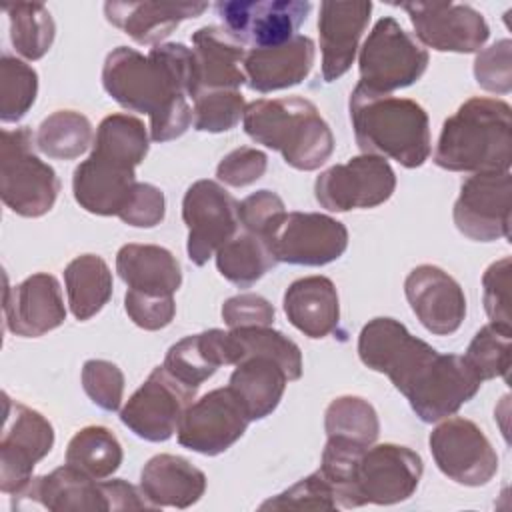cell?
<instances>
[{"label": "cell", "instance_id": "cell-1", "mask_svg": "<svg viewBox=\"0 0 512 512\" xmlns=\"http://www.w3.org/2000/svg\"><path fill=\"white\" fill-rule=\"evenodd\" d=\"M102 86L122 108L150 116L152 142L176 140L192 124L194 56L180 42L156 44L148 56L128 46L114 48L102 66Z\"/></svg>", "mask_w": 512, "mask_h": 512}, {"label": "cell", "instance_id": "cell-2", "mask_svg": "<svg viewBox=\"0 0 512 512\" xmlns=\"http://www.w3.org/2000/svg\"><path fill=\"white\" fill-rule=\"evenodd\" d=\"M512 162V108L474 96L444 120L434 164L450 172H504Z\"/></svg>", "mask_w": 512, "mask_h": 512}, {"label": "cell", "instance_id": "cell-3", "mask_svg": "<svg viewBox=\"0 0 512 512\" xmlns=\"http://www.w3.org/2000/svg\"><path fill=\"white\" fill-rule=\"evenodd\" d=\"M348 110L362 154L392 158L404 168H418L430 158V120L416 100L356 84Z\"/></svg>", "mask_w": 512, "mask_h": 512}, {"label": "cell", "instance_id": "cell-4", "mask_svg": "<svg viewBox=\"0 0 512 512\" xmlns=\"http://www.w3.org/2000/svg\"><path fill=\"white\" fill-rule=\"evenodd\" d=\"M244 132L282 154L296 170H318L334 152V136L314 102L302 96L260 98L246 104Z\"/></svg>", "mask_w": 512, "mask_h": 512}, {"label": "cell", "instance_id": "cell-5", "mask_svg": "<svg viewBox=\"0 0 512 512\" xmlns=\"http://www.w3.org/2000/svg\"><path fill=\"white\" fill-rule=\"evenodd\" d=\"M36 134L30 128L2 130L0 196L18 216L40 218L52 210L60 180L50 164L34 154Z\"/></svg>", "mask_w": 512, "mask_h": 512}, {"label": "cell", "instance_id": "cell-6", "mask_svg": "<svg viewBox=\"0 0 512 512\" xmlns=\"http://www.w3.org/2000/svg\"><path fill=\"white\" fill-rule=\"evenodd\" d=\"M428 50L392 16L380 18L358 52L360 86L390 94L412 86L428 68Z\"/></svg>", "mask_w": 512, "mask_h": 512}, {"label": "cell", "instance_id": "cell-7", "mask_svg": "<svg viewBox=\"0 0 512 512\" xmlns=\"http://www.w3.org/2000/svg\"><path fill=\"white\" fill-rule=\"evenodd\" d=\"M422 472L420 454L408 446L392 442L368 446L354 470L350 508L404 502L416 492Z\"/></svg>", "mask_w": 512, "mask_h": 512}, {"label": "cell", "instance_id": "cell-8", "mask_svg": "<svg viewBox=\"0 0 512 512\" xmlns=\"http://www.w3.org/2000/svg\"><path fill=\"white\" fill-rule=\"evenodd\" d=\"M482 382L466 364L464 356L440 354L438 350L418 368L400 392L422 422H438L456 414L476 396Z\"/></svg>", "mask_w": 512, "mask_h": 512}, {"label": "cell", "instance_id": "cell-9", "mask_svg": "<svg viewBox=\"0 0 512 512\" xmlns=\"http://www.w3.org/2000/svg\"><path fill=\"white\" fill-rule=\"evenodd\" d=\"M54 428L38 410L4 394L0 438V490L16 494L32 480L34 466L52 450Z\"/></svg>", "mask_w": 512, "mask_h": 512}, {"label": "cell", "instance_id": "cell-10", "mask_svg": "<svg viewBox=\"0 0 512 512\" xmlns=\"http://www.w3.org/2000/svg\"><path fill=\"white\" fill-rule=\"evenodd\" d=\"M396 188V174L386 158L360 154L346 164H334L314 182L316 202L330 212L376 208Z\"/></svg>", "mask_w": 512, "mask_h": 512}, {"label": "cell", "instance_id": "cell-11", "mask_svg": "<svg viewBox=\"0 0 512 512\" xmlns=\"http://www.w3.org/2000/svg\"><path fill=\"white\" fill-rule=\"evenodd\" d=\"M438 470L462 486H484L498 472V454L482 428L462 416L440 422L428 438Z\"/></svg>", "mask_w": 512, "mask_h": 512}, {"label": "cell", "instance_id": "cell-12", "mask_svg": "<svg viewBox=\"0 0 512 512\" xmlns=\"http://www.w3.org/2000/svg\"><path fill=\"white\" fill-rule=\"evenodd\" d=\"M276 262L296 266H324L348 248L346 226L320 212H286L266 236Z\"/></svg>", "mask_w": 512, "mask_h": 512}, {"label": "cell", "instance_id": "cell-13", "mask_svg": "<svg viewBox=\"0 0 512 512\" xmlns=\"http://www.w3.org/2000/svg\"><path fill=\"white\" fill-rule=\"evenodd\" d=\"M196 390L176 380L164 366H156L144 384L120 410L122 424L148 442L168 440L180 426Z\"/></svg>", "mask_w": 512, "mask_h": 512}, {"label": "cell", "instance_id": "cell-14", "mask_svg": "<svg viewBox=\"0 0 512 512\" xmlns=\"http://www.w3.org/2000/svg\"><path fill=\"white\" fill-rule=\"evenodd\" d=\"M182 220L188 228V258L204 266L238 228V202L214 180H196L184 194Z\"/></svg>", "mask_w": 512, "mask_h": 512}, {"label": "cell", "instance_id": "cell-15", "mask_svg": "<svg viewBox=\"0 0 512 512\" xmlns=\"http://www.w3.org/2000/svg\"><path fill=\"white\" fill-rule=\"evenodd\" d=\"M512 176L504 172H478L468 176L454 202L452 218L460 234L476 242L510 238Z\"/></svg>", "mask_w": 512, "mask_h": 512}, {"label": "cell", "instance_id": "cell-16", "mask_svg": "<svg viewBox=\"0 0 512 512\" xmlns=\"http://www.w3.org/2000/svg\"><path fill=\"white\" fill-rule=\"evenodd\" d=\"M224 28L242 44L268 48L288 42L306 20L308 0H226L216 2Z\"/></svg>", "mask_w": 512, "mask_h": 512}, {"label": "cell", "instance_id": "cell-17", "mask_svg": "<svg viewBox=\"0 0 512 512\" xmlns=\"http://www.w3.org/2000/svg\"><path fill=\"white\" fill-rule=\"evenodd\" d=\"M250 422L244 406L226 386L192 402L176 434L180 446L204 456H218L244 436Z\"/></svg>", "mask_w": 512, "mask_h": 512}, {"label": "cell", "instance_id": "cell-18", "mask_svg": "<svg viewBox=\"0 0 512 512\" xmlns=\"http://www.w3.org/2000/svg\"><path fill=\"white\" fill-rule=\"evenodd\" d=\"M398 6L410 16L420 44L438 52H480L490 36L486 18L468 4L404 2Z\"/></svg>", "mask_w": 512, "mask_h": 512}, {"label": "cell", "instance_id": "cell-19", "mask_svg": "<svg viewBox=\"0 0 512 512\" xmlns=\"http://www.w3.org/2000/svg\"><path fill=\"white\" fill-rule=\"evenodd\" d=\"M436 352L428 342L412 336L408 328L388 316L372 318L358 334L360 362L386 374L394 388L402 392L416 370Z\"/></svg>", "mask_w": 512, "mask_h": 512}, {"label": "cell", "instance_id": "cell-20", "mask_svg": "<svg viewBox=\"0 0 512 512\" xmlns=\"http://www.w3.org/2000/svg\"><path fill=\"white\" fill-rule=\"evenodd\" d=\"M44 508L50 512L112 510L104 480H94L70 464L50 474L32 478L22 490L12 494V510Z\"/></svg>", "mask_w": 512, "mask_h": 512}, {"label": "cell", "instance_id": "cell-21", "mask_svg": "<svg viewBox=\"0 0 512 512\" xmlns=\"http://www.w3.org/2000/svg\"><path fill=\"white\" fill-rule=\"evenodd\" d=\"M406 300L420 324L436 334H454L466 318L462 286L440 266L420 264L404 280Z\"/></svg>", "mask_w": 512, "mask_h": 512}, {"label": "cell", "instance_id": "cell-22", "mask_svg": "<svg viewBox=\"0 0 512 512\" xmlns=\"http://www.w3.org/2000/svg\"><path fill=\"white\" fill-rule=\"evenodd\" d=\"M6 328L22 338L44 336L66 320V306L58 280L48 272H36L4 290Z\"/></svg>", "mask_w": 512, "mask_h": 512}, {"label": "cell", "instance_id": "cell-23", "mask_svg": "<svg viewBox=\"0 0 512 512\" xmlns=\"http://www.w3.org/2000/svg\"><path fill=\"white\" fill-rule=\"evenodd\" d=\"M372 2H338L320 4L318 34L322 50V78L334 82L354 64L360 38L368 28Z\"/></svg>", "mask_w": 512, "mask_h": 512}, {"label": "cell", "instance_id": "cell-24", "mask_svg": "<svg viewBox=\"0 0 512 512\" xmlns=\"http://www.w3.org/2000/svg\"><path fill=\"white\" fill-rule=\"evenodd\" d=\"M192 56L196 82L194 98L208 90H238L246 82V46L224 26L198 28L192 34Z\"/></svg>", "mask_w": 512, "mask_h": 512}, {"label": "cell", "instance_id": "cell-25", "mask_svg": "<svg viewBox=\"0 0 512 512\" xmlns=\"http://www.w3.org/2000/svg\"><path fill=\"white\" fill-rule=\"evenodd\" d=\"M134 170L136 168L90 152V156L74 168V200L90 214L118 216L136 186Z\"/></svg>", "mask_w": 512, "mask_h": 512}, {"label": "cell", "instance_id": "cell-26", "mask_svg": "<svg viewBox=\"0 0 512 512\" xmlns=\"http://www.w3.org/2000/svg\"><path fill=\"white\" fill-rule=\"evenodd\" d=\"M314 58V40L302 34L278 46L250 48L244 56L246 82L252 90L262 94L292 88L310 74Z\"/></svg>", "mask_w": 512, "mask_h": 512}, {"label": "cell", "instance_id": "cell-27", "mask_svg": "<svg viewBox=\"0 0 512 512\" xmlns=\"http://www.w3.org/2000/svg\"><path fill=\"white\" fill-rule=\"evenodd\" d=\"M238 364V346L232 332L210 328L172 344L162 366L182 384L198 390L220 366Z\"/></svg>", "mask_w": 512, "mask_h": 512}, {"label": "cell", "instance_id": "cell-28", "mask_svg": "<svg viewBox=\"0 0 512 512\" xmlns=\"http://www.w3.org/2000/svg\"><path fill=\"white\" fill-rule=\"evenodd\" d=\"M206 8V2H106L104 16L134 42L156 46Z\"/></svg>", "mask_w": 512, "mask_h": 512}, {"label": "cell", "instance_id": "cell-29", "mask_svg": "<svg viewBox=\"0 0 512 512\" xmlns=\"http://www.w3.org/2000/svg\"><path fill=\"white\" fill-rule=\"evenodd\" d=\"M288 322L308 338H326L340 324V300L334 282L326 276L294 280L282 298Z\"/></svg>", "mask_w": 512, "mask_h": 512}, {"label": "cell", "instance_id": "cell-30", "mask_svg": "<svg viewBox=\"0 0 512 512\" xmlns=\"http://www.w3.org/2000/svg\"><path fill=\"white\" fill-rule=\"evenodd\" d=\"M140 490L154 508H188L206 490V476L182 456H152L140 472Z\"/></svg>", "mask_w": 512, "mask_h": 512}, {"label": "cell", "instance_id": "cell-31", "mask_svg": "<svg viewBox=\"0 0 512 512\" xmlns=\"http://www.w3.org/2000/svg\"><path fill=\"white\" fill-rule=\"evenodd\" d=\"M116 272L128 290L174 296L182 286L176 256L156 244H124L116 254Z\"/></svg>", "mask_w": 512, "mask_h": 512}, {"label": "cell", "instance_id": "cell-32", "mask_svg": "<svg viewBox=\"0 0 512 512\" xmlns=\"http://www.w3.org/2000/svg\"><path fill=\"white\" fill-rule=\"evenodd\" d=\"M286 384L288 376L282 366L266 356L244 358L236 364L228 380V388L236 394L252 422L262 420L276 410Z\"/></svg>", "mask_w": 512, "mask_h": 512}, {"label": "cell", "instance_id": "cell-33", "mask_svg": "<svg viewBox=\"0 0 512 512\" xmlns=\"http://www.w3.org/2000/svg\"><path fill=\"white\" fill-rule=\"evenodd\" d=\"M68 306L76 320L84 322L96 316L112 298V272L98 254H82L64 268Z\"/></svg>", "mask_w": 512, "mask_h": 512}, {"label": "cell", "instance_id": "cell-34", "mask_svg": "<svg viewBox=\"0 0 512 512\" xmlns=\"http://www.w3.org/2000/svg\"><path fill=\"white\" fill-rule=\"evenodd\" d=\"M278 262L268 242L252 232H236L218 252V272L238 288H250Z\"/></svg>", "mask_w": 512, "mask_h": 512}, {"label": "cell", "instance_id": "cell-35", "mask_svg": "<svg viewBox=\"0 0 512 512\" xmlns=\"http://www.w3.org/2000/svg\"><path fill=\"white\" fill-rule=\"evenodd\" d=\"M124 452L112 430L106 426H86L78 430L66 448V464L94 480L110 478L122 464Z\"/></svg>", "mask_w": 512, "mask_h": 512}, {"label": "cell", "instance_id": "cell-36", "mask_svg": "<svg viewBox=\"0 0 512 512\" xmlns=\"http://www.w3.org/2000/svg\"><path fill=\"white\" fill-rule=\"evenodd\" d=\"M150 136L144 122L132 114L106 116L94 136L92 152L130 168H136L148 154Z\"/></svg>", "mask_w": 512, "mask_h": 512}, {"label": "cell", "instance_id": "cell-37", "mask_svg": "<svg viewBox=\"0 0 512 512\" xmlns=\"http://www.w3.org/2000/svg\"><path fill=\"white\" fill-rule=\"evenodd\" d=\"M10 22V42L26 60H40L48 54L56 38V24L50 10L40 2L6 4Z\"/></svg>", "mask_w": 512, "mask_h": 512}, {"label": "cell", "instance_id": "cell-38", "mask_svg": "<svg viewBox=\"0 0 512 512\" xmlns=\"http://www.w3.org/2000/svg\"><path fill=\"white\" fill-rule=\"evenodd\" d=\"M92 142L90 120L76 110H56L36 130V146L54 160H74Z\"/></svg>", "mask_w": 512, "mask_h": 512}, {"label": "cell", "instance_id": "cell-39", "mask_svg": "<svg viewBox=\"0 0 512 512\" xmlns=\"http://www.w3.org/2000/svg\"><path fill=\"white\" fill-rule=\"evenodd\" d=\"M328 438H344L362 446H372L380 434V420L374 406L360 396H338L324 412Z\"/></svg>", "mask_w": 512, "mask_h": 512}, {"label": "cell", "instance_id": "cell-40", "mask_svg": "<svg viewBox=\"0 0 512 512\" xmlns=\"http://www.w3.org/2000/svg\"><path fill=\"white\" fill-rule=\"evenodd\" d=\"M238 346V364L248 356H266L276 360L288 380L302 376V352L294 340L270 326H248L230 330Z\"/></svg>", "mask_w": 512, "mask_h": 512}, {"label": "cell", "instance_id": "cell-41", "mask_svg": "<svg viewBox=\"0 0 512 512\" xmlns=\"http://www.w3.org/2000/svg\"><path fill=\"white\" fill-rule=\"evenodd\" d=\"M38 74L24 60L4 54L0 58V120L18 122L36 102Z\"/></svg>", "mask_w": 512, "mask_h": 512}, {"label": "cell", "instance_id": "cell-42", "mask_svg": "<svg viewBox=\"0 0 512 512\" xmlns=\"http://www.w3.org/2000/svg\"><path fill=\"white\" fill-rule=\"evenodd\" d=\"M510 344L512 332L488 322L470 340L464 360L482 382L506 378L510 370Z\"/></svg>", "mask_w": 512, "mask_h": 512}, {"label": "cell", "instance_id": "cell-43", "mask_svg": "<svg viewBox=\"0 0 512 512\" xmlns=\"http://www.w3.org/2000/svg\"><path fill=\"white\" fill-rule=\"evenodd\" d=\"M246 102L240 90H208L194 98L192 126L198 132H228L244 118Z\"/></svg>", "mask_w": 512, "mask_h": 512}, {"label": "cell", "instance_id": "cell-44", "mask_svg": "<svg viewBox=\"0 0 512 512\" xmlns=\"http://www.w3.org/2000/svg\"><path fill=\"white\" fill-rule=\"evenodd\" d=\"M336 510L334 492L326 478L316 470L314 474L298 480L284 492L260 504V510Z\"/></svg>", "mask_w": 512, "mask_h": 512}, {"label": "cell", "instance_id": "cell-45", "mask_svg": "<svg viewBox=\"0 0 512 512\" xmlns=\"http://www.w3.org/2000/svg\"><path fill=\"white\" fill-rule=\"evenodd\" d=\"M82 388L102 410L116 412L124 396V374L108 360H86L82 366Z\"/></svg>", "mask_w": 512, "mask_h": 512}, {"label": "cell", "instance_id": "cell-46", "mask_svg": "<svg viewBox=\"0 0 512 512\" xmlns=\"http://www.w3.org/2000/svg\"><path fill=\"white\" fill-rule=\"evenodd\" d=\"M510 256L492 262L482 276V302L490 324L512 332L510 324Z\"/></svg>", "mask_w": 512, "mask_h": 512}, {"label": "cell", "instance_id": "cell-47", "mask_svg": "<svg viewBox=\"0 0 512 512\" xmlns=\"http://www.w3.org/2000/svg\"><path fill=\"white\" fill-rule=\"evenodd\" d=\"M474 78L480 88L494 94H508L512 90V42L508 38L478 52Z\"/></svg>", "mask_w": 512, "mask_h": 512}, {"label": "cell", "instance_id": "cell-48", "mask_svg": "<svg viewBox=\"0 0 512 512\" xmlns=\"http://www.w3.org/2000/svg\"><path fill=\"white\" fill-rule=\"evenodd\" d=\"M286 206L282 198L272 190H256L238 204V222L246 232L266 236L278 226Z\"/></svg>", "mask_w": 512, "mask_h": 512}, {"label": "cell", "instance_id": "cell-49", "mask_svg": "<svg viewBox=\"0 0 512 512\" xmlns=\"http://www.w3.org/2000/svg\"><path fill=\"white\" fill-rule=\"evenodd\" d=\"M268 156L252 146H240L228 152L216 166V178L232 188H244L264 176Z\"/></svg>", "mask_w": 512, "mask_h": 512}, {"label": "cell", "instance_id": "cell-50", "mask_svg": "<svg viewBox=\"0 0 512 512\" xmlns=\"http://www.w3.org/2000/svg\"><path fill=\"white\" fill-rule=\"evenodd\" d=\"M124 308L130 320L144 330L166 328L176 314L174 296L168 294H148L138 290H128L124 296Z\"/></svg>", "mask_w": 512, "mask_h": 512}, {"label": "cell", "instance_id": "cell-51", "mask_svg": "<svg viewBox=\"0 0 512 512\" xmlns=\"http://www.w3.org/2000/svg\"><path fill=\"white\" fill-rule=\"evenodd\" d=\"M166 198L164 192L148 182H136L126 206L118 218L134 228H154L164 220Z\"/></svg>", "mask_w": 512, "mask_h": 512}, {"label": "cell", "instance_id": "cell-52", "mask_svg": "<svg viewBox=\"0 0 512 512\" xmlns=\"http://www.w3.org/2000/svg\"><path fill=\"white\" fill-rule=\"evenodd\" d=\"M274 318V306L264 296L254 292L236 294L222 304V320L230 330L248 326H272Z\"/></svg>", "mask_w": 512, "mask_h": 512}]
</instances>
